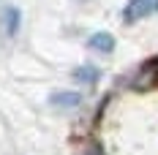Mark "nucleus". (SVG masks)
Instances as JSON below:
<instances>
[{
	"instance_id": "obj_2",
	"label": "nucleus",
	"mask_w": 158,
	"mask_h": 155,
	"mask_svg": "<svg viewBox=\"0 0 158 155\" xmlns=\"http://www.w3.org/2000/svg\"><path fill=\"white\" fill-rule=\"evenodd\" d=\"M87 47L93 49V52H101V55H112L114 47H117V41H114V35H112V33L98 30V33H93V35L87 38Z\"/></svg>"
},
{
	"instance_id": "obj_5",
	"label": "nucleus",
	"mask_w": 158,
	"mask_h": 155,
	"mask_svg": "<svg viewBox=\"0 0 158 155\" xmlns=\"http://www.w3.org/2000/svg\"><path fill=\"white\" fill-rule=\"evenodd\" d=\"M74 79L82 84H95L101 79V71L95 65H79V68H74Z\"/></svg>"
},
{
	"instance_id": "obj_3",
	"label": "nucleus",
	"mask_w": 158,
	"mask_h": 155,
	"mask_svg": "<svg viewBox=\"0 0 158 155\" xmlns=\"http://www.w3.org/2000/svg\"><path fill=\"white\" fill-rule=\"evenodd\" d=\"M49 104L57 109H74L82 104V95L74 93V90H60V93H52L49 95Z\"/></svg>"
},
{
	"instance_id": "obj_4",
	"label": "nucleus",
	"mask_w": 158,
	"mask_h": 155,
	"mask_svg": "<svg viewBox=\"0 0 158 155\" xmlns=\"http://www.w3.org/2000/svg\"><path fill=\"white\" fill-rule=\"evenodd\" d=\"M19 25H22V11L16 6H6V11H3V30L8 35H16Z\"/></svg>"
},
{
	"instance_id": "obj_1",
	"label": "nucleus",
	"mask_w": 158,
	"mask_h": 155,
	"mask_svg": "<svg viewBox=\"0 0 158 155\" xmlns=\"http://www.w3.org/2000/svg\"><path fill=\"white\" fill-rule=\"evenodd\" d=\"M158 14V0H128L123 6V22L126 25H134V22H142V19H150V16Z\"/></svg>"
}]
</instances>
